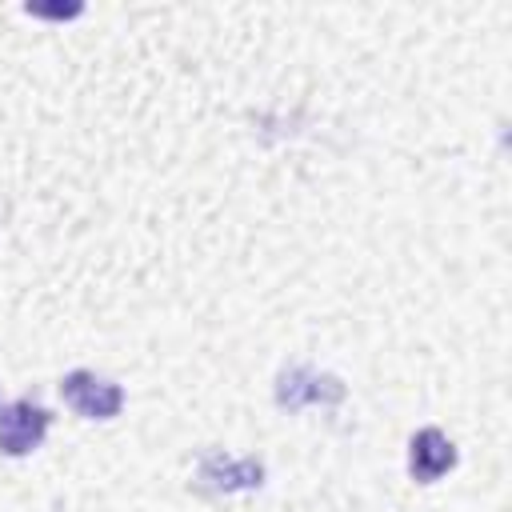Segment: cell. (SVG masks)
Here are the masks:
<instances>
[{
    "mask_svg": "<svg viewBox=\"0 0 512 512\" xmlns=\"http://www.w3.org/2000/svg\"><path fill=\"white\" fill-rule=\"evenodd\" d=\"M452 464H456V448H452V440L440 428H420L412 436V444H408V472H412V480L432 484Z\"/></svg>",
    "mask_w": 512,
    "mask_h": 512,
    "instance_id": "5",
    "label": "cell"
},
{
    "mask_svg": "<svg viewBox=\"0 0 512 512\" xmlns=\"http://www.w3.org/2000/svg\"><path fill=\"white\" fill-rule=\"evenodd\" d=\"M196 476L212 492H252L264 484V464L256 456H232V452L216 448V452L200 456Z\"/></svg>",
    "mask_w": 512,
    "mask_h": 512,
    "instance_id": "4",
    "label": "cell"
},
{
    "mask_svg": "<svg viewBox=\"0 0 512 512\" xmlns=\"http://www.w3.org/2000/svg\"><path fill=\"white\" fill-rule=\"evenodd\" d=\"M28 12H36V16H72L76 8H28Z\"/></svg>",
    "mask_w": 512,
    "mask_h": 512,
    "instance_id": "6",
    "label": "cell"
},
{
    "mask_svg": "<svg viewBox=\"0 0 512 512\" xmlns=\"http://www.w3.org/2000/svg\"><path fill=\"white\" fill-rule=\"evenodd\" d=\"M48 408H40L36 400H12L0 408V452L4 456H28L44 444L48 436Z\"/></svg>",
    "mask_w": 512,
    "mask_h": 512,
    "instance_id": "3",
    "label": "cell"
},
{
    "mask_svg": "<svg viewBox=\"0 0 512 512\" xmlns=\"http://www.w3.org/2000/svg\"><path fill=\"white\" fill-rule=\"evenodd\" d=\"M344 400V384L332 372H320L312 364H288L276 380V404L288 412L300 408H336Z\"/></svg>",
    "mask_w": 512,
    "mask_h": 512,
    "instance_id": "1",
    "label": "cell"
},
{
    "mask_svg": "<svg viewBox=\"0 0 512 512\" xmlns=\"http://www.w3.org/2000/svg\"><path fill=\"white\" fill-rule=\"evenodd\" d=\"M60 396L64 404L84 416V420H112L120 408H124V388L108 376H96L88 368H76L60 380Z\"/></svg>",
    "mask_w": 512,
    "mask_h": 512,
    "instance_id": "2",
    "label": "cell"
}]
</instances>
